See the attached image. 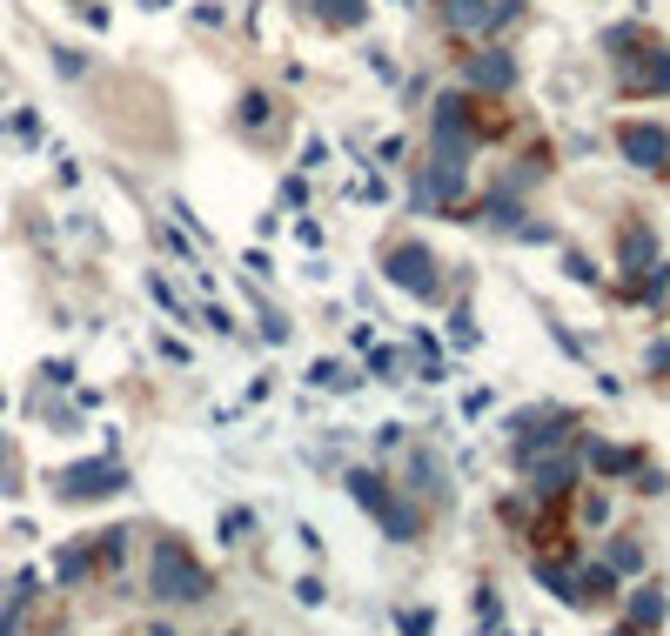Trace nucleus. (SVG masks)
I'll return each instance as SVG.
<instances>
[{
	"mask_svg": "<svg viewBox=\"0 0 670 636\" xmlns=\"http://www.w3.org/2000/svg\"><path fill=\"white\" fill-rule=\"evenodd\" d=\"M610 48H617V88H623L630 101L670 94V54H663V41H657V34H644V27H623V34H610Z\"/></svg>",
	"mask_w": 670,
	"mask_h": 636,
	"instance_id": "nucleus-1",
	"label": "nucleus"
},
{
	"mask_svg": "<svg viewBox=\"0 0 670 636\" xmlns=\"http://www.w3.org/2000/svg\"><path fill=\"white\" fill-rule=\"evenodd\" d=\"M148 589H154V596H168V603H194V596H208V570L194 563L181 543H154Z\"/></svg>",
	"mask_w": 670,
	"mask_h": 636,
	"instance_id": "nucleus-2",
	"label": "nucleus"
},
{
	"mask_svg": "<svg viewBox=\"0 0 670 636\" xmlns=\"http://www.w3.org/2000/svg\"><path fill=\"white\" fill-rule=\"evenodd\" d=\"M517 14H523V0H443V21L463 41H490V34H503Z\"/></svg>",
	"mask_w": 670,
	"mask_h": 636,
	"instance_id": "nucleus-3",
	"label": "nucleus"
},
{
	"mask_svg": "<svg viewBox=\"0 0 670 636\" xmlns=\"http://www.w3.org/2000/svg\"><path fill=\"white\" fill-rule=\"evenodd\" d=\"M617 148H623V162H637V168H670V135L650 128V122H623Z\"/></svg>",
	"mask_w": 670,
	"mask_h": 636,
	"instance_id": "nucleus-4",
	"label": "nucleus"
},
{
	"mask_svg": "<svg viewBox=\"0 0 670 636\" xmlns=\"http://www.w3.org/2000/svg\"><path fill=\"white\" fill-rule=\"evenodd\" d=\"M389 282L396 289H409V295H437L443 282H437V262H429V249H389Z\"/></svg>",
	"mask_w": 670,
	"mask_h": 636,
	"instance_id": "nucleus-5",
	"label": "nucleus"
},
{
	"mask_svg": "<svg viewBox=\"0 0 670 636\" xmlns=\"http://www.w3.org/2000/svg\"><path fill=\"white\" fill-rule=\"evenodd\" d=\"M349 489H356V496H363V503L382 516V523H389V536H403V543L416 536V516H403V509H396V496L382 489V475H349Z\"/></svg>",
	"mask_w": 670,
	"mask_h": 636,
	"instance_id": "nucleus-6",
	"label": "nucleus"
},
{
	"mask_svg": "<svg viewBox=\"0 0 670 636\" xmlns=\"http://www.w3.org/2000/svg\"><path fill=\"white\" fill-rule=\"evenodd\" d=\"M463 88H483V94H503V88H517V61H509L503 48H483L477 61L463 67Z\"/></svg>",
	"mask_w": 670,
	"mask_h": 636,
	"instance_id": "nucleus-7",
	"label": "nucleus"
},
{
	"mask_svg": "<svg viewBox=\"0 0 670 636\" xmlns=\"http://www.w3.org/2000/svg\"><path fill=\"white\" fill-rule=\"evenodd\" d=\"M114 475H122V469H108V462L74 469V475H61V496H108V489H114Z\"/></svg>",
	"mask_w": 670,
	"mask_h": 636,
	"instance_id": "nucleus-8",
	"label": "nucleus"
},
{
	"mask_svg": "<svg viewBox=\"0 0 670 636\" xmlns=\"http://www.w3.org/2000/svg\"><path fill=\"white\" fill-rule=\"evenodd\" d=\"M657 623H663V596L637 589V596H630V629H657Z\"/></svg>",
	"mask_w": 670,
	"mask_h": 636,
	"instance_id": "nucleus-9",
	"label": "nucleus"
},
{
	"mask_svg": "<svg viewBox=\"0 0 670 636\" xmlns=\"http://www.w3.org/2000/svg\"><path fill=\"white\" fill-rule=\"evenodd\" d=\"M590 462H597L604 475H623V469H630V449H590Z\"/></svg>",
	"mask_w": 670,
	"mask_h": 636,
	"instance_id": "nucleus-10",
	"label": "nucleus"
},
{
	"mask_svg": "<svg viewBox=\"0 0 670 636\" xmlns=\"http://www.w3.org/2000/svg\"><path fill=\"white\" fill-rule=\"evenodd\" d=\"M403 636H429V610H416V616L403 610Z\"/></svg>",
	"mask_w": 670,
	"mask_h": 636,
	"instance_id": "nucleus-11",
	"label": "nucleus"
},
{
	"mask_svg": "<svg viewBox=\"0 0 670 636\" xmlns=\"http://www.w3.org/2000/svg\"><path fill=\"white\" fill-rule=\"evenodd\" d=\"M610 636H637V629H630V623H623V629H610Z\"/></svg>",
	"mask_w": 670,
	"mask_h": 636,
	"instance_id": "nucleus-12",
	"label": "nucleus"
}]
</instances>
